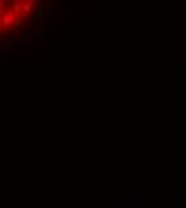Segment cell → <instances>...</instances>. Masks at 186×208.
Returning <instances> with one entry per match:
<instances>
[{"label":"cell","instance_id":"cell-1","mask_svg":"<svg viewBox=\"0 0 186 208\" xmlns=\"http://www.w3.org/2000/svg\"><path fill=\"white\" fill-rule=\"evenodd\" d=\"M15 18H16V15L11 8H7L2 13V18H0V22H2V34H5L7 29H10V27H13Z\"/></svg>","mask_w":186,"mask_h":208},{"label":"cell","instance_id":"cell-2","mask_svg":"<svg viewBox=\"0 0 186 208\" xmlns=\"http://www.w3.org/2000/svg\"><path fill=\"white\" fill-rule=\"evenodd\" d=\"M32 7H34V0H26V2H21V11L26 15H29L32 11Z\"/></svg>","mask_w":186,"mask_h":208},{"label":"cell","instance_id":"cell-3","mask_svg":"<svg viewBox=\"0 0 186 208\" xmlns=\"http://www.w3.org/2000/svg\"><path fill=\"white\" fill-rule=\"evenodd\" d=\"M26 16H27L26 13H19V15H16V18H15V22H13V27H18V26L21 24V22L26 19Z\"/></svg>","mask_w":186,"mask_h":208},{"label":"cell","instance_id":"cell-4","mask_svg":"<svg viewBox=\"0 0 186 208\" xmlns=\"http://www.w3.org/2000/svg\"><path fill=\"white\" fill-rule=\"evenodd\" d=\"M21 2H22V0H15L13 5H11V10L15 11V15H19V13H22V11H21Z\"/></svg>","mask_w":186,"mask_h":208},{"label":"cell","instance_id":"cell-5","mask_svg":"<svg viewBox=\"0 0 186 208\" xmlns=\"http://www.w3.org/2000/svg\"><path fill=\"white\" fill-rule=\"evenodd\" d=\"M43 10H45V8L42 7L40 10H39V11H37V18H43V13H45V11H43Z\"/></svg>","mask_w":186,"mask_h":208},{"label":"cell","instance_id":"cell-6","mask_svg":"<svg viewBox=\"0 0 186 208\" xmlns=\"http://www.w3.org/2000/svg\"><path fill=\"white\" fill-rule=\"evenodd\" d=\"M5 10V2H0V11Z\"/></svg>","mask_w":186,"mask_h":208},{"label":"cell","instance_id":"cell-7","mask_svg":"<svg viewBox=\"0 0 186 208\" xmlns=\"http://www.w3.org/2000/svg\"><path fill=\"white\" fill-rule=\"evenodd\" d=\"M0 29H2V22H0Z\"/></svg>","mask_w":186,"mask_h":208},{"label":"cell","instance_id":"cell-8","mask_svg":"<svg viewBox=\"0 0 186 208\" xmlns=\"http://www.w3.org/2000/svg\"><path fill=\"white\" fill-rule=\"evenodd\" d=\"M0 2H5V0H0Z\"/></svg>","mask_w":186,"mask_h":208}]
</instances>
